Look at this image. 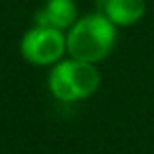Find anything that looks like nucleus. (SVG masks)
<instances>
[{"mask_svg": "<svg viewBox=\"0 0 154 154\" xmlns=\"http://www.w3.org/2000/svg\"><path fill=\"white\" fill-rule=\"evenodd\" d=\"M20 55L33 66L51 68L66 57V33L33 23L20 39Z\"/></svg>", "mask_w": 154, "mask_h": 154, "instance_id": "3", "label": "nucleus"}, {"mask_svg": "<svg viewBox=\"0 0 154 154\" xmlns=\"http://www.w3.org/2000/svg\"><path fill=\"white\" fill-rule=\"evenodd\" d=\"M100 12L117 29L133 27L139 22H143L146 14V0H103Z\"/></svg>", "mask_w": 154, "mask_h": 154, "instance_id": "5", "label": "nucleus"}, {"mask_svg": "<svg viewBox=\"0 0 154 154\" xmlns=\"http://www.w3.org/2000/svg\"><path fill=\"white\" fill-rule=\"evenodd\" d=\"M117 27L102 12L80 16L66 31V55L86 63L98 64L115 49Z\"/></svg>", "mask_w": 154, "mask_h": 154, "instance_id": "1", "label": "nucleus"}, {"mask_svg": "<svg viewBox=\"0 0 154 154\" xmlns=\"http://www.w3.org/2000/svg\"><path fill=\"white\" fill-rule=\"evenodd\" d=\"M100 84H102V74L96 64L68 55L57 64H53L47 74L49 94L60 103L84 102L100 90Z\"/></svg>", "mask_w": 154, "mask_h": 154, "instance_id": "2", "label": "nucleus"}, {"mask_svg": "<svg viewBox=\"0 0 154 154\" xmlns=\"http://www.w3.org/2000/svg\"><path fill=\"white\" fill-rule=\"evenodd\" d=\"M78 18L80 16L76 0H45L35 14V26L53 27L66 33Z\"/></svg>", "mask_w": 154, "mask_h": 154, "instance_id": "4", "label": "nucleus"}]
</instances>
